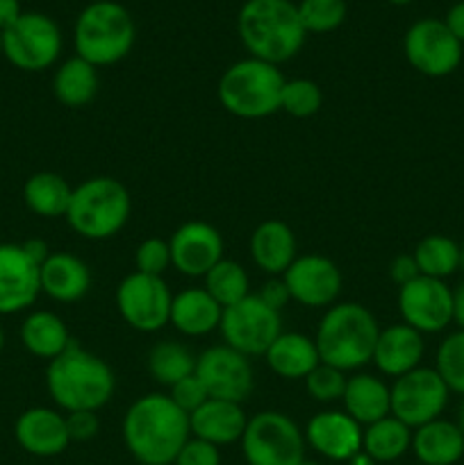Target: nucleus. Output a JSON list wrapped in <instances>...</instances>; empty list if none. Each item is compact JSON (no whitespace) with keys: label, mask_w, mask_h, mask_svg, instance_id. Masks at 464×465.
<instances>
[{"label":"nucleus","mask_w":464,"mask_h":465,"mask_svg":"<svg viewBox=\"0 0 464 465\" xmlns=\"http://www.w3.org/2000/svg\"><path fill=\"white\" fill-rule=\"evenodd\" d=\"M246 425H248V416L244 413L241 404L227 402V400L209 398L203 407L196 409L189 416L191 436L207 440L217 448L241 440Z\"/></svg>","instance_id":"obj_22"},{"label":"nucleus","mask_w":464,"mask_h":465,"mask_svg":"<svg viewBox=\"0 0 464 465\" xmlns=\"http://www.w3.org/2000/svg\"><path fill=\"white\" fill-rule=\"evenodd\" d=\"M298 16L305 32L326 35L346 21V0H300Z\"/></svg>","instance_id":"obj_37"},{"label":"nucleus","mask_w":464,"mask_h":465,"mask_svg":"<svg viewBox=\"0 0 464 465\" xmlns=\"http://www.w3.org/2000/svg\"><path fill=\"white\" fill-rule=\"evenodd\" d=\"M237 25L250 57L276 66L296 57L308 36L291 0H246Z\"/></svg>","instance_id":"obj_3"},{"label":"nucleus","mask_w":464,"mask_h":465,"mask_svg":"<svg viewBox=\"0 0 464 465\" xmlns=\"http://www.w3.org/2000/svg\"><path fill=\"white\" fill-rule=\"evenodd\" d=\"M73 186L57 173H35L23 186V203L41 218L66 216Z\"/></svg>","instance_id":"obj_31"},{"label":"nucleus","mask_w":464,"mask_h":465,"mask_svg":"<svg viewBox=\"0 0 464 465\" xmlns=\"http://www.w3.org/2000/svg\"><path fill=\"white\" fill-rule=\"evenodd\" d=\"M130 193L116 177H89L73 186L66 221L76 234L89 241L112 239L130 218Z\"/></svg>","instance_id":"obj_5"},{"label":"nucleus","mask_w":464,"mask_h":465,"mask_svg":"<svg viewBox=\"0 0 464 465\" xmlns=\"http://www.w3.org/2000/svg\"><path fill=\"white\" fill-rule=\"evenodd\" d=\"M344 411L362 427L391 416L389 386L373 375H353L346 381Z\"/></svg>","instance_id":"obj_28"},{"label":"nucleus","mask_w":464,"mask_h":465,"mask_svg":"<svg viewBox=\"0 0 464 465\" xmlns=\"http://www.w3.org/2000/svg\"><path fill=\"white\" fill-rule=\"evenodd\" d=\"M196 359L189 348L177 341H162L148 352V372L157 384L171 389L173 384L196 372Z\"/></svg>","instance_id":"obj_33"},{"label":"nucleus","mask_w":464,"mask_h":465,"mask_svg":"<svg viewBox=\"0 0 464 465\" xmlns=\"http://www.w3.org/2000/svg\"><path fill=\"white\" fill-rule=\"evenodd\" d=\"M250 257L255 266L273 277L285 275L287 268L294 263L296 236L291 227L282 221H264L250 234Z\"/></svg>","instance_id":"obj_24"},{"label":"nucleus","mask_w":464,"mask_h":465,"mask_svg":"<svg viewBox=\"0 0 464 465\" xmlns=\"http://www.w3.org/2000/svg\"><path fill=\"white\" fill-rule=\"evenodd\" d=\"M62 53V32L50 16L23 12L12 27L3 32V54L21 71H45Z\"/></svg>","instance_id":"obj_10"},{"label":"nucleus","mask_w":464,"mask_h":465,"mask_svg":"<svg viewBox=\"0 0 464 465\" xmlns=\"http://www.w3.org/2000/svg\"><path fill=\"white\" fill-rule=\"evenodd\" d=\"M405 59L414 71L428 77L450 75L462 62V44L439 18L412 23L403 39Z\"/></svg>","instance_id":"obj_13"},{"label":"nucleus","mask_w":464,"mask_h":465,"mask_svg":"<svg viewBox=\"0 0 464 465\" xmlns=\"http://www.w3.org/2000/svg\"><path fill=\"white\" fill-rule=\"evenodd\" d=\"M66 427L68 436H71V443L77 440V443H85V440L96 439L100 430L98 411H73L66 413Z\"/></svg>","instance_id":"obj_43"},{"label":"nucleus","mask_w":464,"mask_h":465,"mask_svg":"<svg viewBox=\"0 0 464 465\" xmlns=\"http://www.w3.org/2000/svg\"><path fill=\"white\" fill-rule=\"evenodd\" d=\"M291 300L303 307H332L341 291V271L323 254H303L282 275Z\"/></svg>","instance_id":"obj_16"},{"label":"nucleus","mask_w":464,"mask_h":465,"mask_svg":"<svg viewBox=\"0 0 464 465\" xmlns=\"http://www.w3.org/2000/svg\"><path fill=\"white\" fill-rule=\"evenodd\" d=\"M173 465H221V454H218L217 445L191 436V439L182 445L180 454H177Z\"/></svg>","instance_id":"obj_42"},{"label":"nucleus","mask_w":464,"mask_h":465,"mask_svg":"<svg viewBox=\"0 0 464 465\" xmlns=\"http://www.w3.org/2000/svg\"><path fill=\"white\" fill-rule=\"evenodd\" d=\"M398 309L405 325L421 334H437L453 321V291L444 280L419 275L398 289Z\"/></svg>","instance_id":"obj_15"},{"label":"nucleus","mask_w":464,"mask_h":465,"mask_svg":"<svg viewBox=\"0 0 464 465\" xmlns=\"http://www.w3.org/2000/svg\"><path fill=\"white\" fill-rule=\"evenodd\" d=\"M223 307L205 289H185L173 295L168 322L185 336L212 334L221 325Z\"/></svg>","instance_id":"obj_25"},{"label":"nucleus","mask_w":464,"mask_h":465,"mask_svg":"<svg viewBox=\"0 0 464 465\" xmlns=\"http://www.w3.org/2000/svg\"><path fill=\"white\" fill-rule=\"evenodd\" d=\"M39 284L57 302H77L91 286L89 266L71 252H50L39 268Z\"/></svg>","instance_id":"obj_23"},{"label":"nucleus","mask_w":464,"mask_h":465,"mask_svg":"<svg viewBox=\"0 0 464 465\" xmlns=\"http://www.w3.org/2000/svg\"><path fill=\"white\" fill-rule=\"evenodd\" d=\"M168 398H171L173 402L187 413V416H191L196 409H200L205 402H207L209 393L203 386V381H200L194 372V375L185 377L182 381L173 384L171 389H168Z\"/></svg>","instance_id":"obj_41"},{"label":"nucleus","mask_w":464,"mask_h":465,"mask_svg":"<svg viewBox=\"0 0 464 465\" xmlns=\"http://www.w3.org/2000/svg\"><path fill=\"white\" fill-rule=\"evenodd\" d=\"M171 266L187 277H205L223 259V236L214 225L189 221L168 239Z\"/></svg>","instance_id":"obj_17"},{"label":"nucleus","mask_w":464,"mask_h":465,"mask_svg":"<svg viewBox=\"0 0 464 465\" xmlns=\"http://www.w3.org/2000/svg\"><path fill=\"white\" fill-rule=\"evenodd\" d=\"M412 450L421 465H453L464 457V434L455 422L437 418L414 430Z\"/></svg>","instance_id":"obj_27"},{"label":"nucleus","mask_w":464,"mask_h":465,"mask_svg":"<svg viewBox=\"0 0 464 465\" xmlns=\"http://www.w3.org/2000/svg\"><path fill=\"white\" fill-rule=\"evenodd\" d=\"M378 334L376 316L364 304L337 302L323 313L314 343L323 363L348 372L371 363Z\"/></svg>","instance_id":"obj_4"},{"label":"nucleus","mask_w":464,"mask_h":465,"mask_svg":"<svg viewBox=\"0 0 464 465\" xmlns=\"http://www.w3.org/2000/svg\"><path fill=\"white\" fill-rule=\"evenodd\" d=\"M364 427L346 411H321L305 427V443L330 461H350L362 450Z\"/></svg>","instance_id":"obj_19"},{"label":"nucleus","mask_w":464,"mask_h":465,"mask_svg":"<svg viewBox=\"0 0 464 465\" xmlns=\"http://www.w3.org/2000/svg\"><path fill=\"white\" fill-rule=\"evenodd\" d=\"M423 336L414 327L389 325L378 334L376 350H373L371 363L387 377H403L409 371L419 368L423 359Z\"/></svg>","instance_id":"obj_21"},{"label":"nucleus","mask_w":464,"mask_h":465,"mask_svg":"<svg viewBox=\"0 0 464 465\" xmlns=\"http://www.w3.org/2000/svg\"><path fill=\"white\" fill-rule=\"evenodd\" d=\"M191 439L189 416L168 395L135 400L123 418V440L141 465H171Z\"/></svg>","instance_id":"obj_1"},{"label":"nucleus","mask_w":464,"mask_h":465,"mask_svg":"<svg viewBox=\"0 0 464 465\" xmlns=\"http://www.w3.org/2000/svg\"><path fill=\"white\" fill-rule=\"evenodd\" d=\"M173 293L162 277L130 272L116 289V307L123 321L136 331L153 334L168 322Z\"/></svg>","instance_id":"obj_12"},{"label":"nucleus","mask_w":464,"mask_h":465,"mask_svg":"<svg viewBox=\"0 0 464 465\" xmlns=\"http://www.w3.org/2000/svg\"><path fill=\"white\" fill-rule=\"evenodd\" d=\"M444 23L450 30V35H453L459 44H464V0H459V3H455L453 7L449 9Z\"/></svg>","instance_id":"obj_46"},{"label":"nucleus","mask_w":464,"mask_h":465,"mask_svg":"<svg viewBox=\"0 0 464 465\" xmlns=\"http://www.w3.org/2000/svg\"><path fill=\"white\" fill-rule=\"evenodd\" d=\"M323 104V91L314 80H305V77H296V80H287L282 86L280 95V109L294 118H309L321 109Z\"/></svg>","instance_id":"obj_36"},{"label":"nucleus","mask_w":464,"mask_h":465,"mask_svg":"<svg viewBox=\"0 0 464 465\" xmlns=\"http://www.w3.org/2000/svg\"><path fill=\"white\" fill-rule=\"evenodd\" d=\"M203 280V289L207 291L223 309L232 307V304L241 302V300L250 295L248 272H246V268L241 266V263L230 262V259H221Z\"/></svg>","instance_id":"obj_35"},{"label":"nucleus","mask_w":464,"mask_h":465,"mask_svg":"<svg viewBox=\"0 0 464 465\" xmlns=\"http://www.w3.org/2000/svg\"><path fill=\"white\" fill-rule=\"evenodd\" d=\"M23 9L18 0H0V32L12 27L21 18Z\"/></svg>","instance_id":"obj_47"},{"label":"nucleus","mask_w":464,"mask_h":465,"mask_svg":"<svg viewBox=\"0 0 464 465\" xmlns=\"http://www.w3.org/2000/svg\"><path fill=\"white\" fill-rule=\"evenodd\" d=\"M459 266L464 268V243H462V248H459Z\"/></svg>","instance_id":"obj_53"},{"label":"nucleus","mask_w":464,"mask_h":465,"mask_svg":"<svg viewBox=\"0 0 464 465\" xmlns=\"http://www.w3.org/2000/svg\"><path fill=\"white\" fill-rule=\"evenodd\" d=\"M21 341L30 354L53 361L71 345L73 339L57 313L32 312L21 325Z\"/></svg>","instance_id":"obj_29"},{"label":"nucleus","mask_w":464,"mask_h":465,"mask_svg":"<svg viewBox=\"0 0 464 465\" xmlns=\"http://www.w3.org/2000/svg\"><path fill=\"white\" fill-rule=\"evenodd\" d=\"M39 293V266L23 245L0 243V313L9 316L32 307Z\"/></svg>","instance_id":"obj_18"},{"label":"nucleus","mask_w":464,"mask_h":465,"mask_svg":"<svg viewBox=\"0 0 464 465\" xmlns=\"http://www.w3.org/2000/svg\"><path fill=\"white\" fill-rule=\"evenodd\" d=\"M16 443L32 457H57L71 443L66 416L48 407H32L16 418Z\"/></svg>","instance_id":"obj_20"},{"label":"nucleus","mask_w":464,"mask_h":465,"mask_svg":"<svg viewBox=\"0 0 464 465\" xmlns=\"http://www.w3.org/2000/svg\"><path fill=\"white\" fill-rule=\"evenodd\" d=\"M21 245H23V250H25L27 257H30L32 262H35L39 268H41V263H44L45 259L50 257V248L45 245V241L30 239V241H25V243H21Z\"/></svg>","instance_id":"obj_48"},{"label":"nucleus","mask_w":464,"mask_h":465,"mask_svg":"<svg viewBox=\"0 0 464 465\" xmlns=\"http://www.w3.org/2000/svg\"><path fill=\"white\" fill-rule=\"evenodd\" d=\"M412 448V430L398 418L387 416L364 427L362 450L376 463H391Z\"/></svg>","instance_id":"obj_32"},{"label":"nucleus","mask_w":464,"mask_h":465,"mask_svg":"<svg viewBox=\"0 0 464 465\" xmlns=\"http://www.w3.org/2000/svg\"><path fill=\"white\" fill-rule=\"evenodd\" d=\"M391 416L417 430L437 420L449 402V386L435 368H414L389 386Z\"/></svg>","instance_id":"obj_11"},{"label":"nucleus","mask_w":464,"mask_h":465,"mask_svg":"<svg viewBox=\"0 0 464 465\" xmlns=\"http://www.w3.org/2000/svg\"><path fill=\"white\" fill-rule=\"evenodd\" d=\"M218 331L227 348L246 357H259L282 334V316L257 293H250L241 302L223 309Z\"/></svg>","instance_id":"obj_9"},{"label":"nucleus","mask_w":464,"mask_h":465,"mask_svg":"<svg viewBox=\"0 0 464 465\" xmlns=\"http://www.w3.org/2000/svg\"><path fill=\"white\" fill-rule=\"evenodd\" d=\"M346 381H348V377H346L344 371H339V368L335 366H328V363L321 361L308 377H305V389L312 395V400L330 404L344 398Z\"/></svg>","instance_id":"obj_39"},{"label":"nucleus","mask_w":464,"mask_h":465,"mask_svg":"<svg viewBox=\"0 0 464 465\" xmlns=\"http://www.w3.org/2000/svg\"><path fill=\"white\" fill-rule=\"evenodd\" d=\"M135 266H136V272L162 277L164 272L171 268V248H168V241L157 239V236L146 239L144 243L136 248Z\"/></svg>","instance_id":"obj_40"},{"label":"nucleus","mask_w":464,"mask_h":465,"mask_svg":"<svg viewBox=\"0 0 464 465\" xmlns=\"http://www.w3.org/2000/svg\"><path fill=\"white\" fill-rule=\"evenodd\" d=\"M412 257L423 277L446 280L459 268V245L444 234H430L419 241Z\"/></svg>","instance_id":"obj_34"},{"label":"nucleus","mask_w":464,"mask_h":465,"mask_svg":"<svg viewBox=\"0 0 464 465\" xmlns=\"http://www.w3.org/2000/svg\"><path fill=\"white\" fill-rule=\"evenodd\" d=\"M3 345H5V334H3V327H0V352H3Z\"/></svg>","instance_id":"obj_54"},{"label":"nucleus","mask_w":464,"mask_h":465,"mask_svg":"<svg viewBox=\"0 0 464 465\" xmlns=\"http://www.w3.org/2000/svg\"><path fill=\"white\" fill-rule=\"evenodd\" d=\"M50 398L66 413L98 411L112 400L116 380L107 363L71 341L66 350L45 368Z\"/></svg>","instance_id":"obj_2"},{"label":"nucleus","mask_w":464,"mask_h":465,"mask_svg":"<svg viewBox=\"0 0 464 465\" xmlns=\"http://www.w3.org/2000/svg\"><path fill=\"white\" fill-rule=\"evenodd\" d=\"M453 321L464 331V282L453 291Z\"/></svg>","instance_id":"obj_49"},{"label":"nucleus","mask_w":464,"mask_h":465,"mask_svg":"<svg viewBox=\"0 0 464 465\" xmlns=\"http://www.w3.org/2000/svg\"><path fill=\"white\" fill-rule=\"evenodd\" d=\"M387 3H391V5H409V3H412V0H387Z\"/></svg>","instance_id":"obj_52"},{"label":"nucleus","mask_w":464,"mask_h":465,"mask_svg":"<svg viewBox=\"0 0 464 465\" xmlns=\"http://www.w3.org/2000/svg\"><path fill=\"white\" fill-rule=\"evenodd\" d=\"M239 443L248 465H298L305 461V434L280 411H262L248 418Z\"/></svg>","instance_id":"obj_8"},{"label":"nucleus","mask_w":464,"mask_h":465,"mask_svg":"<svg viewBox=\"0 0 464 465\" xmlns=\"http://www.w3.org/2000/svg\"><path fill=\"white\" fill-rule=\"evenodd\" d=\"M135 21L121 3L96 0L77 16L73 44L77 57L98 68L126 59L135 45Z\"/></svg>","instance_id":"obj_6"},{"label":"nucleus","mask_w":464,"mask_h":465,"mask_svg":"<svg viewBox=\"0 0 464 465\" xmlns=\"http://www.w3.org/2000/svg\"><path fill=\"white\" fill-rule=\"evenodd\" d=\"M0 54H3V32H0Z\"/></svg>","instance_id":"obj_56"},{"label":"nucleus","mask_w":464,"mask_h":465,"mask_svg":"<svg viewBox=\"0 0 464 465\" xmlns=\"http://www.w3.org/2000/svg\"><path fill=\"white\" fill-rule=\"evenodd\" d=\"M196 377L214 400L244 404L253 393V366L248 357L226 343L207 348L196 359Z\"/></svg>","instance_id":"obj_14"},{"label":"nucleus","mask_w":464,"mask_h":465,"mask_svg":"<svg viewBox=\"0 0 464 465\" xmlns=\"http://www.w3.org/2000/svg\"><path fill=\"white\" fill-rule=\"evenodd\" d=\"M419 275H421V272H419V266H417V262H414L412 254H398V257L391 262L389 277L394 284H398V289L400 286L409 284L412 280H417Z\"/></svg>","instance_id":"obj_45"},{"label":"nucleus","mask_w":464,"mask_h":465,"mask_svg":"<svg viewBox=\"0 0 464 465\" xmlns=\"http://www.w3.org/2000/svg\"><path fill=\"white\" fill-rule=\"evenodd\" d=\"M257 295L268 304V307L277 309V312H282V307H287V302L291 300V295H289V291H287V284L282 277H273V280L264 282L262 289L257 291Z\"/></svg>","instance_id":"obj_44"},{"label":"nucleus","mask_w":464,"mask_h":465,"mask_svg":"<svg viewBox=\"0 0 464 465\" xmlns=\"http://www.w3.org/2000/svg\"><path fill=\"white\" fill-rule=\"evenodd\" d=\"M298 465H321V463H317V461H308V459H305V461H300Z\"/></svg>","instance_id":"obj_55"},{"label":"nucleus","mask_w":464,"mask_h":465,"mask_svg":"<svg viewBox=\"0 0 464 465\" xmlns=\"http://www.w3.org/2000/svg\"><path fill=\"white\" fill-rule=\"evenodd\" d=\"M285 75L276 64L262 59H241L226 68L218 80V100L223 109L239 118H264L280 112Z\"/></svg>","instance_id":"obj_7"},{"label":"nucleus","mask_w":464,"mask_h":465,"mask_svg":"<svg viewBox=\"0 0 464 465\" xmlns=\"http://www.w3.org/2000/svg\"><path fill=\"white\" fill-rule=\"evenodd\" d=\"M98 68L77 54L66 59L53 77L55 98L71 109L86 107L98 94Z\"/></svg>","instance_id":"obj_30"},{"label":"nucleus","mask_w":464,"mask_h":465,"mask_svg":"<svg viewBox=\"0 0 464 465\" xmlns=\"http://www.w3.org/2000/svg\"><path fill=\"white\" fill-rule=\"evenodd\" d=\"M458 427H459V430H462V434H464V400H462V404H459V413H458Z\"/></svg>","instance_id":"obj_51"},{"label":"nucleus","mask_w":464,"mask_h":465,"mask_svg":"<svg viewBox=\"0 0 464 465\" xmlns=\"http://www.w3.org/2000/svg\"><path fill=\"white\" fill-rule=\"evenodd\" d=\"M264 357L268 368L285 380H305L321 363L314 339L298 331H282Z\"/></svg>","instance_id":"obj_26"},{"label":"nucleus","mask_w":464,"mask_h":465,"mask_svg":"<svg viewBox=\"0 0 464 465\" xmlns=\"http://www.w3.org/2000/svg\"><path fill=\"white\" fill-rule=\"evenodd\" d=\"M419 465H421V463H419Z\"/></svg>","instance_id":"obj_57"},{"label":"nucleus","mask_w":464,"mask_h":465,"mask_svg":"<svg viewBox=\"0 0 464 465\" xmlns=\"http://www.w3.org/2000/svg\"><path fill=\"white\" fill-rule=\"evenodd\" d=\"M348 465H378L376 461H373V459L371 457H368V454L367 452H364V450H359V452L358 454H355V457L353 459H350V461H348Z\"/></svg>","instance_id":"obj_50"},{"label":"nucleus","mask_w":464,"mask_h":465,"mask_svg":"<svg viewBox=\"0 0 464 465\" xmlns=\"http://www.w3.org/2000/svg\"><path fill=\"white\" fill-rule=\"evenodd\" d=\"M435 371L453 393L464 395V331L446 336L437 350Z\"/></svg>","instance_id":"obj_38"}]
</instances>
